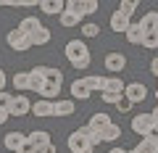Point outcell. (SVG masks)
<instances>
[{"instance_id":"obj_23","label":"cell","mask_w":158,"mask_h":153,"mask_svg":"<svg viewBox=\"0 0 158 153\" xmlns=\"http://www.w3.org/2000/svg\"><path fill=\"white\" fill-rule=\"evenodd\" d=\"M77 108H74V100H56V116H74Z\"/></svg>"},{"instance_id":"obj_41","label":"cell","mask_w":158,"mask_h":153,"mask_svg":"<svg viewBox=\"0 0 158 153\" xmlns=\"http://www.w3.org/2000/svg\"><path fill=\"white\" fill-rule=\"evenodd\" d=\"M150 116H153V124L158 127V106H156V108H153V111H150Z\"/></svg>"},{"instance_id":"obj_30","label":"cell","mask_w":158,"mask_h":153,"mask_svg":"<svg viewBox=\"0 0 158 153\" xmlns=\"http://www.w3.org/2000/svg\"><path fill=\"white\" fill-rule=\"evenodd\" d=\"M142 48H148V50H158V32H145V37H142Z\"/></svg>"},{"instance_id":"obj_31","label":"cell","mask_w":158,"mask_h":153,"mask_svg":"<svg viewBox=\"0 0 158 153\" xmlns=\"http://www.w3.org/2000/svg\"><path fill=\"white\" fill-rule=\"evenodd\" d=\"M118 137H121V127L118 124H111L103 132V142H113V140H118Z\"/></svg>"},{"instance_id":"obj_10","label":"cell","mask_w":158,"mask_h":153,"mask_svg":"<svg viewBox=\"0 0 158 153\" xmlns=\"http://www.w3.org/2000/svg\"><path fill=\"white\" fill-rule=\"evenodd\" d=\"M32 71L42 74V77H45V82H53V85H63V71H61V69H56V66H34Z\"/></svg>"},{"instance_id":"obj_40","label":"cell","mask_w":158,"mask_h":153,"mask_svg":"<svg viewBox=\"0 0 158 153\" xmlns=\"http://www.w3.org/2000/svg\"><path fill=\"white\" fill-rule=\"evenodd\" d=\"M8 116H11V113H8V111H3V108H0V127H3V124H6V121H8Z\"/></svg>"},{"instance_id":"obj_12","label":"cell","mask_w":158,"mask_h":153,"mask_svg":"<svg viewBox=\"0 0 158 153\" xmlns=\"http://www.w3.org/2000/svg\"><path fill=\"white\" fill-rule=\"evenodd\" d=\"M32 113H34V116H56V103L40 98V100L32 103Z\"/></svg>"},{"instance_id":"obj_4","label":"cell","mask_w":158,"mask_h":153,"mask_svg":"<svg viewBox=\"0 0 158 153\" xmlns=\"http://www.w3.org/2000/svg\"><path fill=\"white\" fill-rule=\"evenodd\" d=\"M153 130H156V124H153V116H150V113H137L135 119H132V132H135V135L148 137Z\"/></svg>"},{"instance_id":"obj_36","label":"cell","mask_w":158,"mask_h":153,"mask_svg":"<svg viewBox=\"0 0 158 153\" xmlns=\"http://www.w3.org/2000/svg\"><path fill=\"white\" fill-rule=\"evenodd\" d=\"M19 153H37V148H34V142H32V140H27L21 148H19Z\"/></svg>"},{"instance_id":"obj_16","label":"cell","mask_w":158,"mask_h":153,"mask_svg":"<svg viewBox=\"0 0 158 153\" xmlns=\"http://www.w3.org/2000/svg\"><path fill=\"white\" fill-rule=\"evenodd\" d=\"M129 16H124L121 11H113L111 13V29L113 32H121V34H127V29H129Z\"/></svg>"},{"instance_id":"obj_28","label":"cell","mask_w":158,"mask_h":153,"mask_svg":"<svg viewBox=\"0 0 158 153\" xmlns=\"http://www.w3.org/2000/svg\"><path fill=\"white\" fill-rule=\"evenodd\" d=\"M50 42V29H40V32H34L32 34V45H48Z\"/></svg>"},{"instance_id":"obj_15","label":"cell","mask_w":158,"mask_h":153,"mask_svg":"<svg viewBox=\"0 0 158 153\" xmlns=\"http://www.w3.org/2000/svg\"><path fill=\"white\" fill-rule=\"evenodd\" d=\"M111 124H113V121L108 119V113H92V119L87 121V127H90V130H95V132H100V135H103Z\"/></svg>"},{"instance_id":"obj_42","label":"cell","mask_w":158,"mask_h":153,"mask_svg":"<svg viewBox=\"0 0 158 153\" xmlns=\"http://www.w3.org/2000/svg\"><path fill=\"white\" fill-rule=\"evenodd\" d=\"M108 153H129V151H124V148H111Z\"/></svg>"},{"instance_id":"obj_5","label":"cell","mask_w":158,"mask_h":153,"mask_svg":"<svg viewBox=\"0 0 158 153\" xmlns=\"http://www.w3.org/2000/svg\"><path fill=\"white\" fill-rule=\"evenodd\" d=\"M66 8L74 11V13H79V16H87V13H95L100 6H98V0H69Z\"/></svg>"},{"instance_id":"obj_21","label":"cell","mask_w":158,"mask_h":153,"mask_svg":"<svg viewBox=\"0 0 158 153\" xmlns=\"http://www.w3.org/2000/svg\"><path fill=\"white\" fill-rule=\"evenodd\" d=\"M140 27H142V32H156V29H158V13L156 11H148L145 16L140 19Z\"/></svg>"},{"instance_id":"obj_11","label":"cell","mask_w":158,"mask_h":153,"mask_svg":"<svg viewBox=\"0 0 158 153\" xmlns=\"http://www.w3.org/2000/svg\"><path fill=\"white\" fill-rule=\"evenodd\" d=\"M27 140H29V135H24V132H8V135L3 137V145H6L8 151L19 153V148H21Z\"/></svg>"},{"instance_id":"obj_13","label":"cell","mask_w":158,"mask_h":153,"mask_svg":"<svg viewBox=\"0 0 158 153\" xmlns=\"http://www.w3.org/2000/svg\"><path fill=\"white\" fill-rule=\"evenodd\" d=\"M69 90H71V95H74L71 100H87V98L92 95V92H90V87H87V82H85V77H82V79H74Z\"/></svg>"},{"instance_id":"obj_17","label":"cell","mask_w":158,"mask_h":153,"mask_svg":"<svg viewBox=\"0 0 158 153\" xmlns=\"http://www.w3.org/2000/svg\"><path fill=\"white\" fill-rule=\"evenodd\" d=\"M127 42L129 45H142V37H145V32H142V27H140V21L137 24H129V29H127Z\"/></svg>"},{"instance_id":"obj_34","label":"cell","mask_w":158,"mask_h":153,"mask_svg":"<svg viewBox=\"0 0 158 153\" xmlns=\"http://www.w3.org/2000/svg\"><path fill=\"white\" fill-rule=\"evenodd\" d=\"M11 103H13L11 92H0V108H3V111H11Z\"/></svg>"},{"instance_id":"obj_33","label":"cell","mask_w":158,"mask_h":153,"mask_svg":"<svg viewBox=\"0 0 158 153\" xmlns=\"http://www.w3.org/2000/svg\"><path fill=\"white\" fill-rule=\"evenodd\" d=\"M135 8H137V3H135V0H121V6H118V11L124 13V16H129V19H132Z\"/></svg>"},{"instance_id":"obj_25","label":"cell","mask_w":158,"mask_h":153,"mask_svg":"<svg viewBox=\"0 0 158 153\" xmlns=\"http://www.w3.org/2000/svg\"><path fill=\"white\" fill-rule=\"evenodd\" d=\"M42 87H45V77L29 69V92H42Z\"/></svg>"},{"instance_id":"obj_18","label":"cell","mask_w":158,"mask_h":153,"mask_svg":"<svg viewBox=\"0 0 158 153\" xmlns=\"http://www.w3.org/2000/svg\"><path fill=\"white\" fill-rule=\"evenodd\" d=\"M19 29H21L24 34H29V37H32L34 32H40V29H42V24H40V19H37V16H27V19H21Z\"/></svg>"},{"instance_id":"obj_7","label":"cell","mask_w":158,"mask_h":153,"mask_svg":"<svg viewBox=\"0 0 158 153\" xmlns=\"http://www.w3.org/2000/svg\"><path fill=\"white\" fill-rule=\"evenodd\" d=\"M37 8L42 13H48V16H58V19H61L63 11H66V3H63V0H40Z\"/></svg>"},{"instance_id":"obj_24","label":"cell","mask_w":158,"mask_h":153,"mask_svg":"<svg viewBox=\"0 0 158 153\" xmlns=\"http://www.w3.org/2000/svg\"><path fill=\"white\" fill-rule=\"evenodd\" d=\"M11 82H13V87H16L19 92H27L29 90V71H16Z\"/></svg>"},{"instance_id":"obj_39","label":"cell","mask_w":158,"mask_h":153,"mask_svg":"<svg viewBox=\"0 0 158 153\" xmlns=\"http://www.w3.org/2000/svg\"><path fill=\"white\" fill-rule=\"evenodd\" d=\"M37 153H58L56 145H45V148H37Z\"/></svg>"},{"instance_id":"obj_14","label":"cell","mask_w":158,"mask_h":153,"mask_svg":"<svg viewBox=\"0 0 158 153\" xmlns=\"http://www.w3.org/2000/svg\"><path fill=\"white\" fill-rule=\"evenodd\" d=\"M129 153H158V140H156L153 135H148V137H142V140L137 142Z\"/></svg>"},{"instance_id":"obj_9","label":"cell","mask_w":158,"mask_h":153,"mask_svg":"<svg viewBox=\"0 0 158 153\" xmlns=\"http://www.w3.org/2000/svg\"><path fill=\"white\" fill-rule=\"evenodd\" d=\"M124 98H129L132 103H142V100L148 98V87L142 85V82H132V85H127Z\"/></svg>"},{"instance_id":"obj_29","label":"cell","mask_w":158,"mask_h":153,"mask_svg":"<svg viewBox=\"0 0 158 153\" xmlns=\"http://www.w3.org/2000/svg\"><path fill=\"white\" fill-rule=\"evenodd\" d=\"M82 132H85V137H87V142H90L92 148H98L103 142V135L100 132H95V130H90V127H82Z\"/></svg>"},{"instance_id":"obj_22","label":"cell","mask_w":158,"mask_h":153,"mask_svg":"<svg viewBox=\"0 0 158 153\" xmlns=\"http://www.w3.org/2000/svg\"><path fill=\"white\" fill-rule=\"evenodd\" d=\"M124 90H127V85L118 77H108L106 79V90L103 92H113V95H124Z\"/></svg>"},{"instance_id":"obj_8","label":"cell","mask_w":158,"mask_h":153,"mask_svg":"<svg viewBox=\"0 0 158 153\" xmlns=\"http://www.w3.org/2000/svg\"><path fill=\"white\" fill-rule=\"evenodd\" d=\"M11 116H27V113H32V103H29L27 95H13V103H11Z\"/></svg>"},{"instance_id":"obj_19","label":"cell","mask_w":158,"mask_h":153,"mask_svg":"<svg viewBox=\"0 0 158 153\" xmlns=\"http://www.w3.org/2000/svg\"><path fill=\"white\" fill-rule=\"evenodd\" d=\"M29 140L34 142V148L53 145V140H50V132H45V130H34V132H29Z\"/></svg>"},{"instance_id":"obj_43","label":"cell","mask_w":158,"mask_h":153,"mask_svg":"<svg viewBox=\"0 0 158 153\" xmlns=\"http://www.w3.org/2000/svg\"><path fill=\"white\" fill-rule=\"evenodd\" d=\"M156 100H158V90H156Z\"/></svg>"},{"instance_id":"obj_3","label":"cell","mask_w":158,"mask_h":153,"mask_svg":"<svg viewBox=\"0 0 158 153\" xmlns=\"http://www.w3.org/2000/svg\"><path fill=\"white\" fill-rule=\"evenodd\" d=\"M66 145H69V151H71V153H92V151H95V148L87 142V137H85V132H82V127H79V130H74L71 135H69Z\"/></svg>"},{"instance_id":"obj_35","label":"cell","mask_w":158,"mask_h":153,"mask_svg":"<svg viewBox=\"0 0 158 153\" xmlns=\"http://www.w3.org/2000/svg\"><path fill=\"white\" fill-rule=\"evenodd\" d=\"M132 106H135V103H132L129 98H121V100L116 103V108H118L121 113H129V111H132Z\"/></svg>"},{"instance_id":"obj_44","label":"cell","mask_w":158,"mask_h":153,"mask_svg":"<svg viewBox=\"0 0 158 153\" xmlns=\"http://www.w3.org/2000/svg\"><path fill=\"white\" fill-rule=\"evenodd\" d=\"M156 32H158V29H156Z\"/></svg>"},{"instance_id":"obj_1","label":"cell","mask_w":158,"mask_h":153,"mask_svg":"<svg viewBox=\"0 0 158 153\" xmlns=\"http://www.w3.org/2000/svg\"><path fill=\"white\" fill-rule=\"evenodd\" d=\"M66 58H69V63H71L74 69H79V71H85V69L90 66V61H92V56H90V50H87L85 40L66 42Z\"/></svg>"},{"instance_id":"obj_26","label":"cell","mask_w":158,"mask_h":153,"mask_svg":"<svg viewBox=\"0 0 158 153\" xmlns=\"http://www.w3.org/2000/svg\"><path fill=\"white\" fill-rule=\"evenodd\" d=\"M61 24H63L66 29H71V27H79V24H82V16L66 8V11H63V16H61Z\"/></svg>"},{"instance_id":"obj_6","label":"cell","mask_w":158,"mask_h":153,"mask_svg":"<svg viewBox=\"0 0 158 153\" xmlns=\"http://www.w3.org/2000/svg\"><path fill=\"white\" fill-rule=\"evenodd\" d=\"M103 66H106V71H113V77H116L118 71H124L127 69V58L121 56V53H108L106 58H103Z\"/></svg>"},{"instance_id":"obj_20","label":"cell","mask_w":158,"mask_h":153,"mask_svg":"<svg viewBox=\"0 0 158 153\" xmlns=\"http://www.w3.org/2000/svg\"><path fill=\"white\" fill-rule=\"evenodd\" d=\"M106 79H108V77H100V74H90V77H85L90 92H103V90H106Z\"/></svg>"},{"instance_id":"obj_32","label":"cell","mask_w":158,"mask_h":153,"mask_svg":"<svg viewBox=\"0 0 158 153\" xmlns=\"http://www.w3.org/2000/svg\"><path fill=\"white\" fill-rule=\"evenodd\" d=\"M82 34H85V37H98V34H100V27H98L95 21H87V24H82Z\"/></svg>"},{"instance_id":"obj_37","label":"cell","mask_w":158,"mask_h":153,"mask_svg":"<svg viewBox=\"0 0 158 153\" xmlns=\"http://www.w3.org/2000/svg\"><path fill=\"white\" fill-rule=\"evenodd\" d=\"M6 85H8V77H6V71H3V69H0V92L6 90Z\"/></svg>"},{"instance_id":"obj_38","label":"cell","mask_w":158,"mask_h":153,"mask_svg":"<svg viewBox=\"0 0 158 153\" xmlns=\"http://www.w3.org/2000/svg\"><path fill=\"white\" fill-rule=\"evenodd\" d=\"M150 74H153V77H158V56L150 61Z\"/></svg>"},{"instance_id":"obj_2","label":"cell","mask_w":158,"mask_h":153,"mask_svg":"<svg viewBox=\"0 0 158 153\" xmlns=\"http://www.w3.org/2000/svg\"><path fill=\"white\" fill-rule=\"evenodd\" d=\"M6 42H8V48H11V50H29V48H32V37H29V34H24L21 29H11V32L6 34Z\"/></svg>"},{"instance_id":"obj_27","label":"cell","mask_w":158,"mask_h":153,"mask_svg":"<svg viewBox=\"0 0 158 153\" xmlns=\"http://www.w3.org/2000/svg\"><path fill=\"white\" fill-rule=\"evenodd\" d=\"M58 92H61V85H53V82H45V87H42L40 98H45V100H53V103H56Z\"/></svg>"}]
</instances>
